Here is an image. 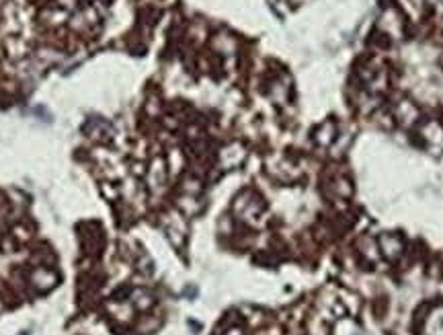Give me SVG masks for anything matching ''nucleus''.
<instances>
[{"instance_id": "1", "label": "nucleus", "mask_w": 443, "mask_h": 335, "mask_svg": "<svg viewBox=\"0 0 443 335\" xmlns=\"http://www.w3.org/2000/svg\"><path fill=\"white\" fill-rule=\"evenodd\" d=\"M380 249L388 260H398L402 253V239L397 235H382L380 237Z\"/></svg>"}, {"instance_id": "2", "label": "nucleus", "mask_w": 443, "mask_h": 335, "mask_svg": "<svg viewBox=\"0 0 443 335\" xmlns=\"http://www.w3.org/2000/svg\"><path fill=\"white\" fill-rule=\"evenodd\" d=\"M427 334L429 335H443V309L431 315L429 323H427Z\"/></svg>"}]
</instances>
